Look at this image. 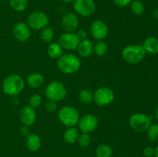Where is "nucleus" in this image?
<instances>
[{
  "instance_id": "58836bf2",
  "label": "nucleus",
  "mask_w": 158,
  "mask_h": 157,
  "mask_svg": "<svg viewBox=\"0 0 158 157\" xmlns=\"http://www.w3.org/2000/svg\"><path fill=\"white\" fill-rule=\"evenodd\" d=\"M154 115H155L156 119H157L158 120V106H157V108H156L155 112H154Z\"/></svg>"
},
{
  "instance_id": "f8f14e48",
  "label": "nucleus",
  "mask_w": 158,
  "mask_h": 157,
  "mask_svg": "<svg viewBox=\"0 0 158 157\" xmlns=\"http://www.w3.org/2000/svg\"><path fill=\"white\" fill-rule=\"evenodd\" d=\"M80 40L73 32H65L60 35L59 43L66 50H74L77 49Z\"/></svg>"
},
{
  "instance_id": "a211bd4d",
  "label": "nucleus",
  "mask_w": 158,
  "mask_h": 157,
  "mask_svg": "<svg viewBox=\"0 0 158 157\" xmlns=\"http://www.w3.org/2000/svg\"><path fill=\"white\" fill-rule=\"evenodd\" d=\"M143 48L146 53L155 55L158 53V38L154 36H150L144 40Z\"/></svg>"
},
{
  "instance_id": "1a4fd4ad",
  "label": "nucleus",
  "mask_w": 158,
  "mask_h": 157,
  "mask_svg": "<svg viewBox=\"0 0 158 157\" xmlns=\"http://www.w3.org/2000/svg\"><path fill=\"white\" fill-rule=\"evenodd\" d=\"M73 9L81 16L89 17L95 12L96 3L94 0H75Z\"/></svg>"
},
{
  "instance_id": "bb28decb",
  "label": "nucleus",
  "mask_w": 158,
  "mask_h": 157,
  "mask_svg": "<svg viewBox=\"0 0 158 157\" xmlns=\"http://www.w3.org/2000/svg\"><path fill=\"white\" fill-rule=\"evenodd\" d=\"M40 38L44 42H51L54 38V31L49 26H46L42 29L40 33Z\"/></svg>"
},
{
  "instance_id": "4c0bfd02",
  "label": "nucleus",
  "mask_w": 158,
  "mask_h": 157,
  "mask_svg": "<svg viewBox=\"0 0 158 157\" xmlns=\"http://www.w3.org/2000/svg\"><path fill=\"white\" fill-rule=\"evenodd\" d=\"M154 156L158 157V145L157 146V147L154 149Z\"/></svg>"
},
{
  "instance_id": "393cba45",
  "label": "nucleus",
  "mask_w": 158,
  "mask_h": 157,
  "mask_svg": "<svg viewBox=\"0 0 158 157\" xmlns=\"http://www.w3.org/2000/svg\"><path fill=\"white\" fill-rule=\"evenodd\" d=\"M108 51V46L106 42L100 40L94 46V52L97 56H103Z\"/></svg>"
},
{
  "instance_id": "72a5a7b5",
  "label": "nucleus",
  "mask_w": 158,
  "mask_h": 157,
  "mask_svg": "<svg viewBox=\"0 0 158 157\" xmlns=\"http://www.w3.org/2000/svg\"><path fill=\"white\" fill-rule=\"evenodd\" d=\"M76 35H77V37L79 38V39L81 41V40L86 39V37H87V32H86V30L81 29H79V30L77 31V32L76 33Z\"/></svg>"
},
{
  "instance_id": "7ed1b4c3",
  "label": "nucleus",
  "mask_w": 158,
  "mask_h": 157,
  "mask_svg": "<svg viewBox=\"0 0 158 157\" xmlns=\"http://www.w3.org/2000/svg\"><path fill=\"white\" fill-rule=\"evenodd\" d=\"M25 82L20 75L13 74L6 77L2 83L3 92L8 95H17L23 90Z\"/></svg>"
},
{
  "instance_id": "473e14b6",
  "label": "nucleus",
  "mask_w": 158,
  "mask_h": 157,
  "mask_svg": "<svg viewBox=\"0 0 158 157\" xmlns=\"http://www.w3.org/2000/svg\"><path fill=\"white\" fill-rule=\"evenodd\" d=\"M143 154L146 157H152L154 155V148L151 146H148L143 149Z\"/></svg>"
},
{
  "instance_id": "ddd939ff",
  "label": "nucleus",
  "mask_w": 158,
  "mask_h": 157,
  "mask_svg": "<svg viewBox=\"0 0 158 157\" xmlns=\"http://www.w3.org/2000/svg\"><path fill=\"white\" fill-rule=\"evenodd\" d=\"M12 33L15 39L20 42H25L27 41L31 35L30 29L28 25L22 22H19L14 25Z\"/></svg>"
},
{
  "instance_id": "c756f323",
  "label": "nucleus",
  "mask_w": 158,
  "mask_h": 157,
  "mask_svg": "<svg viewBox=\"0 0 158 157\" xmlns=\"http://www.w3.org/2000/svg\"><path fill=\"white\" fill-rule=\"evenodd\" d=\"M42 101H43V99H42V96L39 94H34L29 99V106L32 108H37L41 105Z\"/></svg>"
},
{
  "instance_id": "9b49d317",
  "label": "nucleus",
  "mask_w": 158,
  "mask_h": 157,
  "mask_svg": "<svg viewBox=\"0 0 158 157\" xmlns=\"http://www.w3.org/2000/svg\"><path fill=\"white\" fill-rule=\"evenodd\" d=\"M91 35L96 40H103L109 33L108 26L103 21L100 19L95 20L90 25Z\"/></svg>"
},
{
  "instance_id": "2eb2a0df",
  "label": "nucleus",
  "mask_w": 158,
  "mask_h": 157,
  "mask_svg": "<svg viewBox=\"0 0 158 157\" xmlns=\"http://www.w3.org/2000/svg\"><path fill=\"white\" fill-rule=\"evenodd\" d=\"M36 113L35 109L30 106H26L20 111V121L23 126H30L35 123Z\"/></svg>"
},
{
  "instance_id": "f257e3e1",
  "label": "nucleus",
  "mask_w": 158,
  "mask_h": 157,
  "mask_svg": "<svg viewBox=\"0 0 158 157\" xmlns=\"http://www.w3.org/2000/svg\"><path fill=\"white\" fill-rule=\"evenodd\" d=\"M80 58L73 54H63L57 59V67L60 72L66 75L76 73L80 69Z\"/></svg>"
},
{
  "instance_id": "0eeeda50",
  "label": "nucleus",
  "mask_w": 158,
  "mask_h": 157,
  "mask_svg": "<svg viewBox=\"0 0 158 157\" xmlns=\"http://www.w3.org/2000/svg\"><path fill=\"white\" fill-rule=\"evenodd\" d=\"M49 18L47 15L41 11H35L29 14L26 20V24L33 30H42L48 26Z\"/></svg>"
},
{
  "instance_id": "2f4dec72",
  "label": "nucleus",
  "mask_w": 158,
  "mask_h": 157,
  "mask_svg": "<svg viewBox=\"0 0 158 157\" xmlns=\"http://www.w3.org/2000/svg\"><path fill=\"white\" fill-rule=\"evenodd\" d=\"M114 4L120 8L127 7L130 3L131 2V0H113Z\"/></svg>"
},
{
  "instance_id": "aec40b11",
  "label": "nucleus",
  "mask_w": 158,
  "mask_h": 157,
  "mask_svg": "<svg viewBox=\"0 0 158 157\" xmlns=\"http://www.w3.org/2000/svg\"><path fill=\"white\" fill-rule=\"evenodd\" d=\"M47 53L49 56L52 58L58 59L63 53V49L60 43L52 42L49 44L47 49Z\"/></svg>"
},
{
  "instance_id": "c85d7f7f",
  "label": "nucleus",
  "mask_w": 158,
  "mask_h": 157,
  "mask_svg": "<svg viewBox=\"0 0 158 157\" xmlns=\"http://www.w3.org/2000/svg\"><path fill=\"white\" fill-rule=\"evenodd\" d=\"M78 144L79 146L83 148H86L91 143V136L89 133H82L78 137Z\"/></svg>"
},
{
  "instance_id": "a878e982",
  "label": "nucleus",
  "mask_w": 158,
  "mask_h": 157,
  "mask_svg": "<svg viewBox=\"0 0 158 157\" xmlns=\"http://www.w3.org/2000/svg\"><path fill=\"white\" fill-rule=\"evenodd\" d=\"M79 99L84 104H90L94 100V94L89 89H83L79 93Z\"/></svg>"
},
{
  "instance_id": "423d86ee",
  "label": "nucleus",
  "mask_w": 158,
  "mask_h": 157,
  "mask_svg": "<svg viewBox=\"0 0 158 157\" xmlns=\"http://www.w3.org/2000/svg\"><path fill=\"white\" fill-rule=\"evenodd\" d=\"M129 124L136 132H146L151 124V117L146 114L140 113V112L134 113L130 118Z\"/></svg>"
},
{
  "instance_id": "4468645a",
  "label": "nucleus",
  "mask_w": 158,
  "mask_h": 157,
  "mask_svg": "<svg viewBox=\"0 0 158 157\" xmlns=\"http://www.w3.org/2000/svg\"><path fill=\"white\" fill-rule=\"evenodd\" d=\"M79 18L73 12H67L62 18V26L66 32H73L78 29Z\"/></svg>"
},
{
  "instance_id": "412c9836",
  "label": "nucleus",
  "mask_w": 158,
  "mask_h": 157,
  "mask_svg": "<svg viewBox=\"0 0 158 157\" xmlns=\"http://www.w3.org/2000/svg\"><path fill=\"white\" fill-rule=\"evenodd\" d=\"M79 135L78 129L75 127H69L63 133V139L66 143L73 144L77 141Z\"/></svg>"
},
{
  "instance_id": "9d476101",
  "label": "nucleus",
  "mask_w": 158,
  "mask_h": 157,
  "mask_svg": "<svg viewBox=\"0 0 158 157\" xmlns=\"http://www.w3.org/2000/svg\"><path fill=\"white\" fill-rule=\"evenodd\" d=\"M79 129L83 133H90L97 129L98 119L93 114H86L79 120Z\"/></svg>"
},
{
  "instance_id": "6e6552de",
  "label": "nucleus",
  "mask_w": 158,
  "mask_h": 157,
  "mask_svg": "<svg viewBox=\"0 0 158 157\" xmlns=\"http://www.w3.org/2000/svg\"><path fill=\"white\" fill-rule=\"evenodd\" d=\"M114 91L108 87H100L94 93V101L99 106H106L114 100Z\"/></svg>"
},
{
  "instance_id": "7c9ffc66",
  "label": "nucleus",
  "mask_w": 158,
  "mask_h": 157,
  "mask_svg": "<svg viewBox=\"0 0 158 157\" xmlns=\"http://www.w3.org/2000/svg\"><path fill=\"white\" fill-rule=\"evenodd\" d=\"M46 110L49 112H53L57 109V104L56 102L49 100L45 105Z\"/></svg>"
},
{
  "instance_id": "f03ea898",
  "label": "nucleus",
  "mask_w": 158,
  "mask_h": 157,
  "mask_svg": "<svg viewBox=\"0 0 158 157\" xmlns=\"http://www.w3.org/2000/svg\"><path fill=\"white\" fill-rule=\"evenodd\" d=\"M146 52L140 45H129L123 48L122 51V58L127 63L136 65L140 63L144 58Z\"/></svg>"
},
{
  "instance_id": "5701e85b",
  "label": "nucleus",
  "mask_w": 158,
  "mask_h": 157,
  "mask_svg": "<svg viewBox=\"0 0 158 157\" xmlns=\"http://www.w3.org/2000/svg\"><path fill=\"white\" fill-rule=\"evenodd\" d=\"M131 11L136 15H141L145 12V6L140 0H134L130 3Z\"/></svg>"
},
{
  "instance_id": "c9c22d12",
  "label": "nucleus",
  "mask_w": 158,
  "mask_h": 157,
  "mask_svg": "<svg viewBox=\"0 0 158 157\" xmlns=\"http://www.w3.org/2000/svg\"><path fill=\"white\" fill-rule=\"evenodd\" d=\"M152 15H153V17H154V18L158 19V8L154 9V11H153V12H152Z\"/></svg>"
},
{
  "instance_id": "e433bc0d",
  "label": "nucleus",
  "mask_w": 158,
  "mask_h": 157,
  "mask_svg": "<svg viewBox=\"0 0 158 157\" xmlns=\"http://www.w3.org/2000/svg\"><path fill=\"white\" fill-rule=\"evenodd\" d=\"M64 3H67V4H69V3H72V2H74V1L75 0H61Z\"/></svg>"
},
{
  "instance_id": "f3484780",
  "label": "nucleus",
  "mask_w": 158,
  "mask_h": 157,
  "mask_svg": "<svg viewBox=\"0 0 158 157\" xmlns=\"http://www.w3.org/2000/svg\"><path fill=\"white\" fill-rule=\"evenodd\" d=\"M26 145L29 150L32 151V152L38 151L42 145V141L40 135L35 133L29 134L28 136H26Z\"/></svg>"
},
{
  "instance_id": "f704fd0d",
  "label": "nucleus",
  "mask_w": 158,
  "mask_h": 157,
  "mask_svg": "<svg viewBox=\"0 0 158 157\" xmlns=\"http://www.w3.org/2000/svg\"><path fill=\"white\" fill-rule=\"evenodd\" d=\"M21 133L23 135L25 136H28L30 134V130L29 129V126H23L21 127Z\"/></svg>"
},
{
  "instance_id": "ea45409f",
  "label": "nucleus",
  "mask_w": 158,
  "mask_h": 157,
  "mask_svg": "<svg viewBox=\"0 0 158 157\" xmlns=\"http://www.w3.org/2000/svg\"><path fill=\"white\" fill-rule=\"evenodd\" d=\"M6 1H7V0H0V2H6Z\"/></svg>"
},
{
  "instance_id": "cd10ccee",
  "label": "nucleus",
  "mask_w": 158,
  "mask_h": 157,
  "mask_svg": "<svg viewBox=\"0 0 158 157\" xmlns=\"http://www.w3.org/2000/svg\"><path fill=\"white\" fill-rule=\"evenodd\" d=\"M148 137L151 142L158 141V124H151L147 130Z\"/></svg>"
},
{
  "instance_id": "39448f33",
  "label": "nucleus",
  "mask_w": 158,
  "mask_h": 157,
  "mask_svg": "<svg viewBox=\"0 0 158 157\" xmlns=\"http://www.w3.org/2000/svg\"><path fill=\"white\" fill-rule=\"evenodd\" d=\"M67 91L64 85L59 81L51 82L46 86L45 95L49 100L57 102L62 101L66 96Z\"/></svg>"
},
{
  "instance_id": "6ab92c4d",
  "label": "nucleus",
  "mask_w": 158,
  "mask_h": 157,
  "mask_svg": "<svg viewBox=\"0 0 158 157\" xmlns=\"http://www.w3.org/2000/svg\"><path fill=\"white\" fill-rule=\"evenodd\" d=\"M26 83L28 86H30L33 89H37V88L41 87L44 83V77L42 74L38 73V72H32L30 75H28L26 78Z\"/></svg>"
},
{
  "instance_id": "dca6fc26",
  "label": "nucleus",
  "mask_w": 158,
  "mask_h": 157,
  "mask_svg": "<svg viewBox=\"0 0 158 157\" xmlns=\"http://www.w3.org/2000/svg\"><path fill=\"white\" fill-rule=\"evenodd\" d=\"M77 49L80 56L87 58L90 56L94 52V44L90 40L86 38L80 42Z\"/></svg>"
},
{
  "instance_id": "4be33fe9",
  "label": "nucleus",
  "mask_w": 158,
  "mask_h": 157,
  "mask_svg": "<svg viewBox=\"0 0 158 157\" xmlns=\"http://www.w3.org/2000/svg\"><path fill=\"white\" fill-rule=\"evenodd\" d=\"M9 6L13 10L21 12L26 10L29 5V0H8Z\"/></svg>"
},
{
  "instance_id": "b1692460",
  "label": "nucleus",
  "mask_w": 158,
  "mask_h": 157,
  "mask_svg": "<svg viewBox=\"0 0 158 157\" xmlns=\"http://www.w3.org/2000/svg\"><path fill=\"white\" fill-rule=\"evenodd\" d=\"M97 157H111L113 155V149L111 146L106 144H102L96 149Z\"/></svg>"
},
{
  "instance_id": "20e7f679",
  "label": "nucleus",
  "mask_w": 158,
  "mask_h": 157,
  "mask_svg": "<svg viewBox=\"0 0 158 157\" xmlns=\"http://www.w3.org/2000/svg\"><path fill=\"white\" fill-rule=\"evenodd\" d=\"M58 118L64 126L67 127H74L76 125L78 124L80 113L76 108L66 106L59 110Z\"/></svg>"
}]
</instances>
